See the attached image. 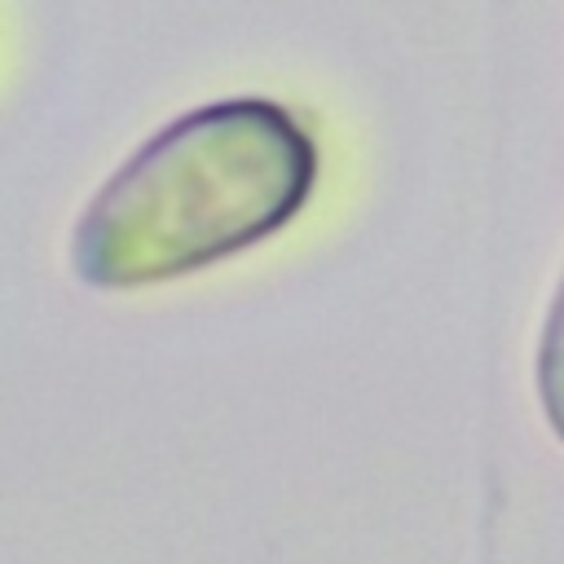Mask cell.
Returning <instances> with one entry per match:
<instances>
[{
  "label": "cell",
  "mask_w": 564,
  "mask_h": 564,
  "mask_svg": "<svg viewBox=\"0 0 564 564\" xmlns=\"http://www.w3.org/2000/svg\"><path fill=\"white\" fill-rule=\"evenodd\" d=\"M317 185L308 128L269 97L194 106L132 150L93 194L70 264L93 291H141L251 251Z\"/></svg>",
  "instance_id": "1"
},
{
  "label": "cell",
  "mask_w": 564,
  "mask_h": 564,
  "mask_svg": "<svg viewBox=\"0 0 564 564\" xmlns=\"http://www.w3.org/2000/svg\"><path fill=\"white\" fill-rule=\"evenodd\" d=\"M538 397H542L551 432L564 441V278L551 295L542 344H538Z\"/></svg>",
  "instance_id": "2"
}]
</instances>
